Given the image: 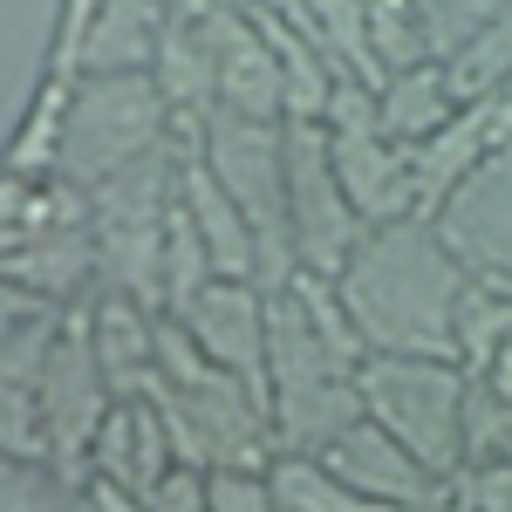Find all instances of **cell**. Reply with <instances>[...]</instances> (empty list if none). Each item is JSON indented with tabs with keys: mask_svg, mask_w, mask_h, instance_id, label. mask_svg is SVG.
<instances>
[{
	"mask_svg": "<svg viewBox=\"0 0 512 512\" xmlns=\"http://www.w3.org/2000/svg\"><path fill=\"white\" fill-rule=\"evenodd\" d=\"M335 287H342L369 355L451 362V328H458L472 267L444 246L431 219H396V226H369V239L335 274Z\"/></svg>",
	"mask_w": 512,
	"mask_h": 512,
	"instance_id": "cell-1",
	"label": "cell"
},
{
	"mask_svg": "<svg viewBox=\"0 0 512 512\" xmlns=\"http://www.w3.org/2000/svg\"><path fill=\"white\" fill-rule=\"evenodd\" d=\"M178 137V117L164 103L158 76H76L69 82V110H62V151H55V171L96 192L123 178L130 164L171 151Z\"/></svg>",
	"mask_w": 512,
	"mask_h": 512,
	"instance_id": "cell-2",
	"label": "cell"
},
{
	"mask_svg": "<svg viewBox=\"0 0 512 512\" xmlns=\"http://www.w3.org/2000/svg\"><path fill=\"white\" fill-rule=\"evenodd\" d=\"M171 219H178V137H171V151L130 164L123 178L89 192V239H96L103 287L151 301L158 315H171L164 308V239H171Z\"/></svg>",
	"mask_w": 512,
	"mask_h": 512,
	"instance_id": "cell-3",
	"label": "cell"
},
{
	"mask_svg": "<svg viewBox=\"0 0 512 512\" xmlns=\"http://www.w3.org/2000/svg\"><path fill=\"white\" fill-rule=\"evenodd\" d=\"M355 390H362L369 424H383L410 458H424L437 478L465 472V390H472V376L458 362L369 355L355 369Z\"/></svg>",
	"mask_w": 512,
	"mask_h": 512,
	"instance_id": "cell-4",
	"label": "cell"
},
{
	"mask_svg": "<svg viewBox=\"0 0 512 512\" xmlns=\"http://www.w3.org/2000/svg\"><path fill=\"white\" fill-rule=\"evenodd\" d=\"M205 164L212 178L233 192V205L253 226L260 246V287L280 294L301 274V253H294V226H287V123H253V117H219L205 123Z\"/></svg>",
	"mask_w": 512,
	"mask_h": 512,
	"instance_id": "cell-5",
	"label": "cell"
},
{
	"mask_svg": "<svg viewBox=\"0 0 512 512\" xmlns=\"http://www.w3.org/2000/svg\"><path fill=\"white\" fill-rule=\"evenodd\" d=\"M144 396H158L164 424H171V444H178V465H198V472H219V465H246V472H274L280 444H274V410L267 396H253L239 376H205L192 390H171V383H151Z\"/></svg>",
	"mask_w": 512,
	"mask_h": 512,
	"instance_id": "cell-6",
	"label": "cell"
},
{
	"mask_svg": "<svg viewBox=\"0 0 512 512\" xmlns=\"http://www.w3.org/2000/svg\"><path fill=\"white\" fill-rule=\"evenodd\" d=\"M287 226H294L301 274H328V280L342 274L355 260V246L369 239V219L355 212V198L335 178L321 123H287Z\"/></svg>",
	"mask_w": 512,
	"mask_h": 512,
	"instance_id": "cell-7",
	"label": "cell"
},
{
	"mask_svg": "<svg viewBox=\"0 0 512 512\" xmlns=\"http://www.w3.org/2000/svg\"><path fill=\"white\" fill-rule=\"evenodd\" d=\"M35 396H41V417H48L55 472H69L82 485V478H89V444L103 431V417L123 403V396L110 390V376H103V362H96V342H89V301L76 308V321H69L62 349L48 362V376L35 383Z\"/></svg>",
	"mask_w": 512,
	"mask_h": 512,
	"instance_id": "cell-8",
	"label": "cell"
},
{
	"mask_svg": "<svg viewBox=\"0 0 512 512\" xmlns=\"http://www.w3.org/2000/svg\"><path fill=\"white\" fill-rule=\"evenodd\" d=\"M437 233L472 267V280L512 287V144L485 151V164L437 212Z\"/></svg>",
	"mask_w": 512,
	"mask_h": 512,
	"instance_id": "cell-9",
	"label": "cell"
},
{
	"mask_svg": "<svg viewBox=\"0 0 512 512\" xmlns=\"http://www.w3.org/2000/svg\"><path fill=\"white\" fill-rule=\"evenodd\" d=\"M178 321L226 376H239L253 396H274L267 390V287L260 280H205L178 308Z\"/></svg>",
	"mask_w": 512,
	"mask_h": 512,
	"instance_id": "cell-10",
	"label": "cell"
},
{
	"mask_svg": "<svg viewBox=\"0 0 512 512\" xmlns=\"http://www.w3.org/2000/svg\"><path fill=\"white\" fill-rule=\"evenodd\" d=\"M198 35L212 41L219 62V110L253 123H287V76H280L274 41L260 35V21L246 7H226L212 21H198Z\"/></svg>",
	"mask_w": 512,
	"mask_h": 512,
	"instance_id": "cell-11",
	"label": "cell"
},
{
	"mask_svg": "<svg viewBox=\"0 0 512 512\" xmlns=\"http://www.w3.org/2000/svg\"><path fill=\"white\" fill-rule=\"evenodd\" d=\"M328 130V123H321ZM328 158L342 192L355 198V212L369 226H396V219H417V171H410V144H396L383 130H328Z\"/></svg>",
	"mask_w": 512,
	"mask_h": 512,
	"instance_id": "cell-12",
	"label": "cell"
},
{
	"mask_svg": "<svg viewBox=\"0 0 512 512\" xmlns=\"http://www.w3.org/2000/svg\"><path fill=\"white\" fill-rule=\"evenodd\" d=\"M171 465H178V444H171L158 396H123L89 444V478H117L130 492H151Z\"/></svg>",
	"mask_w": 512,
	"mask_h": 512,
	"instance_id": "cell-13",
	"label": "cell"
},
{
	"mask_svg": "<svg viewBox=\"0 0 512 512\" xmlns=\"http://www.w3.org/2000/svg\"><path fill=\"white\" fill-rule=\"evenodd\" d=\"M158 308L137 301V294H117V287H96L89 301V342H96V362L110 376L117 396H144L158 383Z\"/></svg>",
	"mask_w": 512,
	"mask_h": 512,
	"instance_id": "cell-14",
	"label": "cell"
},
{
	"mask_svg": "<svg viewBox=\"0 0 512 512\" xmlns=\"http://www.w3.org/2000/svg\"><path fill=\"white\" fill-rule=\"evenodd\" d=\"M0 267H7V287H28L41 301H55V308H82L103 287L89 226H76V233H41V239H7L0 246Z\"/></svg>",
	"mask_w": 512,
	"mask_h": 512,
	"instance_id": "cell-15",
	"label": "cell"
},
{
	"mask_svg": "<svg viewBox=\"0 0 512 512\" xmlns=\"http://www.w3.org/2000/svg\"><path fill=\"white\" fill-rule=\"evenodd\" d=\"M274 444L280 458H328L342 437L369 417L355 376H328V383H301V390H274Z\"/></svg>",
	"mask_w": 512,
	"mask_h": 512,
	"instance_id": "cell-16",
	"label": "cell"
},
{
	"mask_svg": "<svg viewBox=\"0 0 512 512\" xmlns=\"http://www.w3.org/2000/svg\"><path fill=\"white\" fill-rule=\"evenodd\" d=\"M164 28H171V14H164L158 0H103L69 76H151L158 48H164Z\"/></svg>",
	"mask_w": 512,
	"mask_h": 512,
	"instance_id": "cell-17",
	"label": "cell"
},
{
	"mask_svg": "<svg viewBox=\"0 0 512 512\" xmlns=\"http://www.w3.org/2000/svg\"><path fill=\"white\" fill-rule=\"evenodd\" d=\"M69 321H76V308H55L28 287H7L0 294V390H35L69 335Z\"/></svg>",
	"mask_w": 512,
	"mask_h": 512,
	"instance_id": "cell-18",
	"label": "cell"
},
{
	"mask_svg": "<svg viewBox=\"0 0 512 512\" xmlns=\"http://www.w3.org/2000/svg\"><path fill=\"white\" fill-rule=\"evenodd\" d=\"M328 376H355V369L315 335V321H308L294 287L267 294V390H301V383H328Z\"/></svg>",
	"mask_w": 512,
	"mask_h": 512,
	"instance_id": "cell-19",
	"label": "cell"
},
{
	"mask_svg": "<svg viewBox=\"0 0 512 512\" xmlns=\"http://www.w3.org/2000/svg\"><path fill=\"white\" fill-rule=\"evenodd\" d=\"M485 151H492V144H485L478 110H458L437 137H424V144L410 151V171H417V219H431V226H437V212H444L451 192L485 164Z\"/></svg>",
	"mask_w": 512,
	"mask_h": 512,
	"instance_id": "cell-20",
	"label": "cell"
},
{
	"mask_svg": "<svg viewBox=\"0 0 512 512\" xmlns=\"http://www.w3.org/2000/svg\"><path fill=\"white\" fill-rule=\"evenodd\" d=\"M158 89L171 103L178 123H212L219 117V62H212V41L198 35V21H171L158 48Z\"/></svg>",
	"mask_w": 512,
	"mask_h": 512,
	"instance_id": "cell-21",
	"label": "cell"
},
{
	"mask_svg": "<svg viewBox=\"0 0 512 512\" xmlns=\"http://www.w3.org/2000/svg\"><path fill=\"white\" fill-rule=\"evenodd\" d=\"M383 137H396V144H424V137H437L444 123L458 117L465 103H458V89H451V76H444V62H417V69H396L390 82H383Z\"/></svg>",
	"mask_w": 512,
	"mask_h": 512,
	"instance_id": "cell-22",
	"label": "cell"
},
{
	"mask_svg": "<svg viewBox=\"0 0 512 512\" xmlns=\"http://www.w3.org/2000/svg\"><path fill=\"white\" fill-rule=\"evenodd\" d=\"M76 226H89V192L69 185L62 171H48V178H7V239L76 233Z\"/></svg>",
	"mask_w": 512,
	"mask_h": 512,
	"instance_id": "cell-23",
	"label": "cell"
},
{
	"mask_svg": "<svg viewBox=\"0 0 512 512\" xmlns=\"http://www.w3.org/2000/svg\"><path fill=\"white\" fill-rule=\"evenodd\" d=\"M506 342H512V287L472 280L465 301H458V328H451V362L465 376H485Z\"/></svg>",
	"mask_w": 512,
	"mask_h": 512,
	"instance_id": "cell-24",
	"label": "cell"
},
{
	"mask_svg": "<svg viewBox=\"0 0 512 512\" xmlns=\"http://www.w3.org/2000/svg\"><path fill=\"white\" fill-rule=\"evenodd\" d=\"M274 499L280 512H383V506H369L328 458H274Z\"/></svg>",
	"mask_w": 512,
	"mask_h": 512,
	"instance_id": "cell-25",
	"label": "cell"
},
{
	"mask_svg": "<svg viewBox=\"0 0 512 512\" xmlns=\"http://www.w3.org/2000/svg\"><path fill=\"white\" fill-rule=\"evenodd\" d=\"M444 76H451V89H458V103H465V110L485 103L492 89H506V82H512V7L492 21V28H478L465 48H451V55H444Z\"/></svg>",
	"mask_w": 512,
	"mask_h": 512,
	"instance_id": "cell-26",
	"label": "cell"
},
{
	"mask_svg": "<svg viewBox=\"0 0 512 512\" xmlns=\"http://www.w3.org/2000/svg\"><path fill=\"white\" fill-rule=\"evenodd\" d=\"M369 55H376L383 76L417 69V62H437L424 7H417V0H369Z\"/></svg>",
	"mask_w": 512,
	"mask_h": 512,
	"instance_id": "cell-27",
	"label": "cell"
},
{
	"mask_svg": "<svg viewBox=\"0 0 512 512\" xmlns=\"http://www.w3.org/2000/svg\"><path fill=\"white\" fill-rule=\"evenodd\" d=\"M294 294H301V308H308V321H315L321 342L342 355L349 369H362V362H369V342H362V328H355L349 301H342V287H335L328 274H294Z\"/></svg>",
	"mask_w": 512,
	"mask_h": 512,
	"instance_id": "cell-28",
	"label": "cell"
},
{
	"mask_svg": "<svg viewBox=\"0 0 512 512\" xmlns=\"http://www.w3.org/2000/svg\"><path fill=\"white\" fill-rule=\"evenodd\" d=\"M0 512H89V499L55 465H0Z\"/></svg>",
	"mask_w": 512,
	"mask_h": 512,
	"instance_id": "cell-29",
	"label": "cell"
},
{
	"mask_svg": "<svg viewBox=\"0 0 512 512\" xmlns=\"http://www.w3.org/2000/svg\"><path fill=\"white\" fill-rule=\"evenodd\" d=\"M512 458V403L485 376H472L465 390V465H499Z\"/></svg>",
	"mask_w": 512,
	"mask_h": 512,
	"instance_id": "cell-30",
	"label": "cell"
},
{
	"mask_svg": "<svg viewBox=\"0 0 512 512\" xmlns=\"http://www.w3.org/2000/svg\"><path fill=\"white\" fill-rule=\"evenodd\" d=\"M0 465H55L35 390H0Z\"/></svg>",
	"mask_w": 512,
	"mask_h": 512,
	"instance_id": "cell-31",
	"label": "cell"
},
{
	"mask_svg": "<svg viewBox=\"0 0 512 512\" xmlns=\"http://www.w3.org/2000/svg\"><path fill=\"white\" fill-rule=\"evenodd\" d=\"M417 7H424L431 48H437V62H444V55H451V48H465L478 28H492L512 0H417Z\"/></svg>",
	"mask_w": 512,
	"mask_h": 512,
	"instance_id": "cell-32",
	"label": "cell"
},
{
	"mask_svg": "<svg viewBox=\"0 0 512 512\" xmlns=\"http://www.w3.org/2000/svg\"><path fill=\"white\" fill-rule=\"evenodd\" d=\"M451 506L444 512H512V458L499 465H465L458 478H444Z\"/></svg>",
	"mask_w": 512,
	"mask_h": 512,
	"instance_id": "cell-33",
	"label": "cell"
},
{
	"mask_svg": "<svg viewBox=\"0 0 512 512\" xmlns=\"http://www.w3.org/2000/svg\"><path fill=\"white\" fill-rule=\"evenodd\" d=\"M212 512H280V499H274V472L219 465V472H212Z\"/></svg>",
	"mask_w": 512,
	"mask_h": 512,
	"instance_id": "cell-34",
	"label": "cell"
},
{
	"mask_svg": "<svg viewBox=\"0 0 512 512\" xmlns=\"http://www.w3.org/2000/svg\"><path fill=\"white\" fill-rule=\"evenodd\" d=\"M144 512H212V472L171 465V472L144 492Z\"/></svg>",
	"mask_w": 512,
	"mask_h": 512,
	"instance_id": "cell-35",
	"label": "cell"
},
{
	"mask_svg": "<svg viewBox=\"0 0 512 512\" xmlns=\"http://www.w3.org/2000/svg\"><path fill=\"white\" fill-rule=\"evenodd\" d=\"M96 7L103 0H62V28H55V48H48V76H69L76 69V48L89 35V21H96Z\"/></svg>",
	"mask_w": 512,
	"mask_h": 512,
	"instance_id": "cell-36",
	"label": "cell"
},
{
	"mask_svg": "<svg viewBox=\"0 0 512 512\" xmlns=\"http://www.w3.org/2000/svg\"><path fill=\"white\" fill-rule=\"evenodd\" d=\"M82 499L89 512H144V492H130L117 478H82Z\"/></svg>",
	"mask_w": 512,
	"mask_h": 512,
	"instance_id": "cell-37",
	"label": "cell"
},
{
	"mask_svg": "<svg viewBox=\"0 0 512 512\" xmlns=\"http://www.w3.org/2000/svg\"><path fill=\"white\" fill-rule=\"evenodd\" d=\"M171 21H212V14H226V7H239V0H158Z\"/></svg>",
	"mask_w": 512,
	"mask_h": 512,
	"instance_id": "cell-38",
	"label": "cell"
}]
</instances>
